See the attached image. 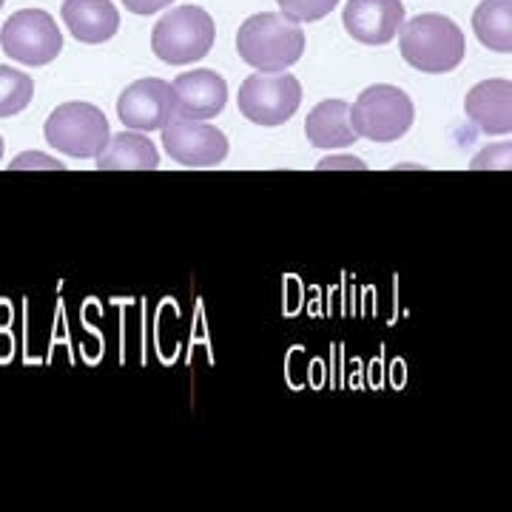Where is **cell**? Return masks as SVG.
<instances>
[{
  "mask_svg": "<svg viewBox=\"0 0 512 512\" xmlns=\"http://www.w3.org/2000/svg\"><path fill=\"white\" fill-rule=\"evenodd\" d=\"M97 168L100 171H154L160 168V154L148 137L128 128V131L114 134L109 146L97 154Z\"/></svg>",
  "mask_w": 512,
  "mask_h": 512,
  "instance_id": "obj_15",
  "label": "cell"
},
{
  "mask_svg": "<svg viewBox=\"0 0 512 512\" xmlns=\"http://www.w3.org/2000/svg\"><path fill=\"white\" fill-rule=\"evenodd\" d=\"M165 154L183 168H214L228 157V137L202 120L174 117L163 128Z\"/></svg>",
  "mask_w": 512,
  "mask_h": 512,
  "instance_id": "obj_8",
  "label": "cell"
},
{
  "mask_svg": "<svg viewBox=\"0 0 512 512\" xmlns=\"http://www.w3.org/2000/svg\"><path fill=\"white\" fill-rule=\"evenodd\" d=\"M305 134L316 148H348L359 137L350 126V103L345 100H325L313 106L305 120Z\"/></svg>",
  "mask_w": 512,
  "mask_h": 512,
  "instance_id": "obj_14",
  "label": "cell"
},
{
  "mask_svg": "<svg viewBox=\"0 0 512 512\" xmlns=\"http://www.w3.org/2000/svg\"><path fill=\"white\" fill-rule=\"evenodd\" d=\"M177 92V117L180 120H214L228 103V86L220 74L211 69H194L180 74L174 83Z\"/></svg>",
  "mask_w": 512,
  "mask_h": 512,
  "instance_id": "obj_11",
  "label": "cell"
},
{
  "mask_svg": "<svg viewBox=\"0 0 512 512\" xmlns=\"http://www.w3.org/2000/svg\"><path fill=\"white\" fill-rule=\"evenodd\" d=\"M464 111L470 123L490 134V137H507L512 131V86L510 80H484L467 92Z\"/></svg>",
  "mask_w": 512,
  "mask_h": 512,
  "instance_id": "obj_12",
  "label": "cell"
},
{
  "mask_svg": "<svg viewBox=\"0 0 512 512\" xmlns=\"http://www.w3.org/2000/svg\"><path fill=\"white\" fill-rule=\"evenodd\" d=\"M3 3H6V0H0V9H3Z\"/></svg>",
  "mask_w": 512,
  "mask_h": 512,
  "instance_id": "obj_24",
  "label": "cell"
},
{
  "mask_svg": "<svg viewBox=\"0 0 512 512\" xmlns=\"http://www.w3.org/2000/svg\"><path fill=\"white\" fill-rule=\"evenodd\" d=\"M117 117L131 131L165 128L177 117V92L160 77H143L120 94Z\"/></svg>",
  "mask_w": 512,
  "mask_h": 512,
  "instance_id": "obj_9",
  "label": "cell"
},
{
  "mask_svg": "<svg viewBox=\"0 0 512 512\" xmlns=\"http://www.w3.org/2000/svg\"><path fill=\"white\" fill-rule=\"evenodd\" d=\"M3 52L23 66H46L63 49V35L49 12L20 9L0 29Z\"/></svg>",
  "mask_w": 512,
  "mask_h": 512,
  "instance_id": "obj_7",
  "label": "cell"
},
{
  "mask_svg": "<svg viewBox=\"0 0 512 512\" xmlns=\"http://www.w3.org/2000/svg\"><path fill=\"white\" fill-rule=\"evenodd\" d=\"M510 143L504 146H490L478 151V157L470 163V168H510Z\"/></svg>",
  "mask_w": 512,
  "mask_h": 512,
  "instance_id": "obj_19",
  "label": "cell"
},
{
  "mask_svg": "<svg viewBox=\"0 0 512 512\" xmlns=\"http://www.w3.org/2000/svg\"><path fill=\"white\" fill-rule=\"evenodd\" d=\"M35 97V80L20 69L0 66V117H15Z\"/></svg>",
  "mask_w": 512,
  "mask_h": 512,
  "instance_id": "obj_17",
  "label": "cell"
},
{
  "mask_svg": "<svg viewBox=\"0 0 512 512\" xmlns=\"http://www.w3.org/2000/svg\"><path fill=\"white\" fill-rule=\"evenodd\" d=\"M237 103L256 126H285L302 106V83L288 72H256L239 86Z\"/></svg>",
  "mask_w": 512,
  "mask_h": 512,
  "instance_id": "obj_6",
  "label": "cell"
},
{
  "mask_svg": "<svg viewBox=\"0 0 512 512\" xmlns=\"http://www.w3.org/2000/svg\"><path fill=\"white\" fill-rule=\"evenodd\" d=\"M237 52L251 69L285 72L305 55V32L285 15L259 12L239 26Z\"/></svg>",
  "mask_w": 512,
  "mask_h": 512,
  "instance_id": "obj_1",
  "label": "cell"
},
{
  "mask_svg": "<svg viewBox=\"0 0 512 512\" xmlns=\"http://www.w3.org/2000/svg\"><path fill=\"white\" fill-rule=\"evenodd\" d=\"M171 3L174 0H123V6L134 15H157L160 9L171 6Z\"/></svg>",
  "mask_w": 512,
  "mask_h": 512,
  "instance_id": "obj_21",
  "label": "cell"
},
{
  "mask_svg": "<svg viewBox=\"0 0 512 512\" xmlns=\"http://www.w3.org/2000/svg\"><path fill=\"white\" fill-rule=\"evenodd\" d=\"M63 23L80 43H106L120 29V12L111 0H63Z\"/></svg>",
  "mask_w": 512,
  "mask_h": 512,
  "instance_id": "obj_13",
  "label": "cell"
},
{
  "mask_svg": "<svg viewBox=\"0 0 512 512\" xmlns=\"http://www.w3.org/2000/svg\"><path fill=\"white\" fill-rule=\"evenodd\" d=\"M12 171H20V168H52V171H60L63 165L52 160V157H46V154H37V151H26V154H20L15 163L9 165Z\"/></svg>",
  "mask_w": 512,
  "mask_h": 512,
  "instance_id": "obj_20",
  "label": "cell"
},
{
  "mask_svg": "<svg viewBox=\"0 0 512 512\" xmlns=\"http://www.w3.org/2000/svg\"><path fill=\"white\" fill-rule=\"evenodd\" d=\"M285 18L296 23H316V20L328 18L330 12L339 6V0H276Z\"/></svg>",
  "mask_w": 512,
  "mask_h": 512,
  "instance_id": "obj_18",
  "label": "cell"
},
{
  "mask_svg": "<svg viewBox=\"0 0 512 512\" xmlns=\"http://www.w3.org/2000/svg\"><path fill=\"white\" fill-rule=\"evenodd\" d=\"M3 148L6 146H3V137H0V160H3Z\"/></svg>",
  "mask_w": 512,
  "mask_h": 512,
  "instance_id": "obj_23",
  "label": "cell"
},
{
  "mask_svg": "<svg viewBox=\"0 0 512 512\" xmlns=\"http://www.w3.org/2000/svg\"><path fill=\"white\" fill-rule=\"evenodd\" d=\"M473 32L490 52H512V0H481L473 12Z\"/></svg>",
  "mask_w": 512,
  "mask_h": 512,
  "instance_id": "obj_16",
  "label": "cell"
},
{
  "mask_svg": "<svg viewBox=\"0 0 512 512\" xmlns=\"http://www.w3.org/2000/svg\"><path fill=\"white\" fill-rule=\"evenodd\" d=\"M217 26L200 6H177L151 32V52L168 66L197 63L214 49Z\"/></svg>",
  "mask_w": 512,
  "mask_h": 512,
  "instance_id": "obj_3",
  "label": "cell"
},
{
  "mask_svg": "<svg viewBox=\"0 0 512 512\" xmlns=\"http://www.w3.org/2000/svg\"><path fill=\"white\" fill-rule=\"evenodd\" d=\"M43 134H46L49 146L69 154V157H77V160L97 157L111 140L106 114L92 103H80V100L57 106L49 114Z\"/></svg>",
  "mask_w": 512,
  "mask_h": 512,
  "instance_id": "obj_5",
  "label": "cell"
},
{
  "mask_svg": "<svg viewBox=\"0 0 512 512\" xmlns=\"http://www.w3.org/2000/svg\"><path fill=\"white\" fill-rule=\"evenodd\" d=\"M416 120V109L410 94L396 86H370L350 106V126L356 137L373 143H393L404 137Z\"/></svg>",
  "mask_w": 512,
  "mask_h": 512,
  "instance_id": "obj_4",
  "label": "cell"
},
{
  "mask_svg": "<svg viewBox=\"0 0 512 512\" xmlns=\"http://www.w3.org/2000/svg\"><path fill=\"white\" fill-rule=\"evenodd\" d=\"M342 20L353 40L365 46H384L399 35L404 6L402 0H348Z\"/></svg>",
  "mask_w": 512,
  "mask_h": 512,
  "instance_id": "obj_10",
  "label": "cell"
},
{
  "mask_svg": "<svg viewBox=\"0 0 512 512\" xmlns=\"http://www.w3.org/2000/svg\"><path fill=\"white\" fill-rule=\"evenodd\" d=\"M402 57L419 72L444 74L461 66L467 43L464 32L444 15H416L399 26Z\"/></svg>",
  "mask_w": 512,
  "mask_h": 512,
  "instance_id": "obj_2",
  "label": "cell"
},
{
  "mask_svg": "<svg viewBox=\"0 0 512 512\" xmlns=\"http://www.w3.org/2000/svg\"><path fill=\"white\" fill-rule=\"evenodd\" d=\"M330 165H353V168H362V163H356V157H330L328 163H322L319 168H330Z\"/></svg>",
  "mask_w": 512,
  "mask_h": 512,
  "instance_id": "obj_22",
  "label": "cell"
}]
</instances>
